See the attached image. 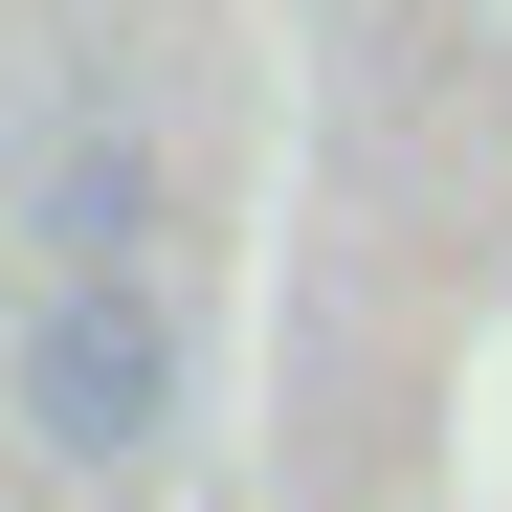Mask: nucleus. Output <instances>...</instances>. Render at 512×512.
<instances>
[{
  "instance_id": "f257e3e1",
  "label": "nucleus",
  "mask_w": 512,
  "mask_h": 512,
  "mask_svg": "<svg viewBox=\"0 0 512 512\" xmlns=\"http://www.w3.org/2000/svg\"><path fill=\"white\" fill-rule=\"evenodd\" d=\"M23 423H45L67 468H134L156 423H179V334H156L134 268H67V290L23 312Z\"/></svg>"
},
{
  "instance_id": "f03ea898",
  "label": "nucleus",
  "mask_w": 512,
  "mask_h": 512,
  "mask_svg": "<svg viewBox=\"0 0 512 512\" xmlns=\"http://www.w3.org/2000/svg\"><path fill=\"white\" fill-rule=\"evenodd\" d=\"M67 268H134V156H67Z\"/></svg>"
}]
</instances>
